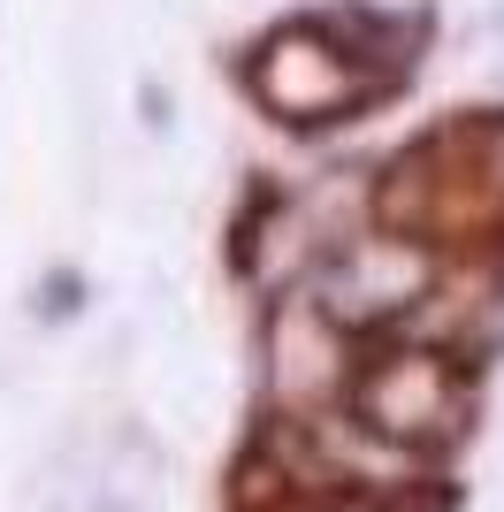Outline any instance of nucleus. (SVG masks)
<instances>
[{"label": "nucleus", "instance_id": "f03ea898", "mask_svg": "<svg viewBox=\"0 0 504 512\" xmlns=\"http://www.w3.org/2000/svg\"><path fill=\"white\" fill-rule=\"evenodd\" d=\"M344 406H352L359 436H375V444L405 451V459H436L474 428V360L413 329L398 344L359 352Z\"/></svg>", "mask_w": 504, "mask_h": 512}, {"label": "nucleus", "instance_id": "7ed1b4c3", "mask_svg": "<svg viewBox=\"0 0 504 512\" xmlns=\"http://www.w3.org/2000/svg\"><path fill=\"white\" fill-rule=\"evenodd\" d=\"M245 92L268 107L275 123L321 130V123L359 115L375 92H390V77H375V54L352 31L306 16V23H275L268 39L245 54Z\"/></svg>", "mask_w": 504, "mask_h": 512}, {"label": "nucleus", "instance_id": "f257e3e1", "mask_svg": "<svg viewBox=\"0 0 504 512\" xmlns=\"http://www.w3.org/2000/svg\"><path fill=\"white\" fill-rule=\"evenodd\" d=\"M375 237L436 268H504V107H451L375 169Z\"/></svg>", "mask_w": 504, "mask_h": 512}]
</instances>
